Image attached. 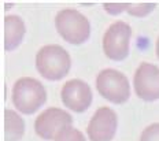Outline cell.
<instances>
[{"instance_id":"4fadbf2b","label":"cell","mask_w":159,"mask_h":141,"mask_svg":"<svg viewBox=\"0 0 159 141\" xmlns=\"http://www.w3.org/2000/svg\"><path fill=\"white\" fill-rule=\"evenodd\" d=\"M140 141H159V123H152L145 127Z\"/></svg>"},{"instance_id":"5bb4252c","label":"cell","mask_w":159,"mask_h":141,"mask_svg":"<svg viewBox=\"0 0 159 141\" xmlns=\"http://www.w3.org/2000/svg\"><path fill=\"white\" fill-rule=\"evenodd\" d=\"M154 7H155L154 4H148V6H134V7H130V6H128V10L130 11L132 15L144 17V15H147L148 12H150Z\"/></svg>"},{"instance_id":"ba28073f","label":"cell","mask_w":159,"mask_h":141,"mask_svg":"<svg viewBox=\"0 0 159 141\" xmlns=\"http://www.w3.org/2000/svg\"><path fill=\"white\" fill-rule=\"evenodd\" d=\"M117 114L108 107H100L96 110L87 127V133L91 141H111L117 132Z\"/></svg>"},{"instance_id":"9a60e30c","label":"cell","mask_w":159,"mask_h":141,"mask_svg":"<svg viewBox=\"0 0 159 141\" xmlns=\"http://www.w3.org/2000/svg\"><path fill=\"white\" fill-rule=\"evenodd\" d=\"M157 56L159 59V37H158V41H157Z\"/></svg>"},{"instance_id":"9c48e42d","label":"cell","mask_w":159,"mask_h":141,"mask_svg":"<svg viewBox=\"0 0 159 141\" xmlns=\"http://www.w3.org/2000/svg\"><path fill=\"white\" fill-rule=\"evenodd\" d=\"M62 101L69 110L74 112H85L92 104L91 86L82 80L67 81L61 92Z\"/></svg>"},{"instance_id":"8fae6325","label":"cell","mask_w":159,"mask_h":141,"mask_svg":"<svg viewBox=\"0 0 159 141\" xmlns=\"http://www.w3.org/2000/svg\"><path fill=\"white\" fill-rule=\"evenodd\" d=\"M25 122L15 111H4V139L6 141H19L24 137Z\"/></svg>"},{"instance_id":"277c9868","label":"cell","mask_w":159,"mask_h":141,"mask_svg":"<svg viewBox=\"0 0 159 141\" xmlns=\"http://www.w3.org/2000/svg\"><path fill=\"white\" fill-rule=\"evenodd\" d=\"M96 89L102 97L114 104H122L130 97V85L128 77L114 68H104L98 74Z\"/></svg>"},{"instance_id":"8992f818","label":"cell","mask_w":159,"mask_h":141,"mask_svg":"<svg viewBox=\"0 0 159 141\" xmlns=\"http://www.w3.org/2000/svg\"><path fill=\"white\" fill-rule=\"evenodd\" d=\"M73 117L62 108L51 107L37 117L34 122V130L43 140H55L56 136L66 127H70Z\"/></svg>"},{"instance_id":"52a82bcc","label":"cell","mask_w":159,"mask_h":141,"mask_svg":"<svg viewBox=\"0 0 159 141\" xmlns=\"http://www.w3.org/2000/svg\"><path fill=\"white\" fill-rule=\"evenodd\" d=\"M134 92L141 100L155 101L159 99V67L151 63H141L133 78Z\"/></svg>"},{"instance_id":"3957f363","label":"cell","mask_w":159,"mask_h":141,"mask_svg":"<svg viewBox=\"0 0 159 141\" xmlns=\"http://www.w3.org/2000/svg\"><path fill=\"white\" fill-rule=\"evenodd\" d=\"M56 30L69 44L80 45L91 36V24L88 18L74 8H65L55 18Z\"/></svg>"},{"instance_id":"30bf717a","label":"cell","mask_w":159,"mask_h":141,"mask_svg":"<svg viewBox=\"0 0 159 141\" xmlns=\"http://www.w3.org/2000/svg\"><path fill=\"white\" fill-rule=\"evenodd\" d=\"M26 28L24 19L18 15H6L4 17V48L12 51L24 40Z\"/></svg>"},{"instance_id":"6da1fadb","label":"cell","mask_w":159,"mask_h":141,"mask_svg":"<svg viewBox=\"0 0 159 141\" xmlns=\"http://www.w3.org/2000/svg\"><path fill=\"white\" fill-rule=\"evenodd\" d=\"M71 59L61 45H45L36 55V68L48 81H59L70 71Z\"/></svg>"},{"instance_id":"7a4b0ae2","label":"cell","mask_w":159,"mask_h":141,"mask_svg":"<svg viewBox=\"0 0 159 141\" xmlns=\"http://www.w3.org/2000/svg\"><path fill=\"white\" fill-rule=\"evenodd\" d=\"M47 101V90L32 77L19 78L12 86V103L22 114H34Z\"/></svg>"},{"instance_id":"5b68a950","label":"cell","mask_w":159,"mask_h":141,"mask_svg":"<svg viewBox=\"0 0 159 141\" xmlns=\"http://www.w3.org/2000/svg\"><path fill=\"white\" fill-rule=\"evenodd\" d=\"M132 37L130 25L124 21L112 24L103 36V51L111 60H124L129 55V44Z\"/></svg>"},{"instance_id":"7c38bea8","label":"cell","mask_w":159,"mask_h":141,"mask_svg":"<svg viewBox=\"0 0 159 141\" xmlns=\"http://www.w3.org/2000/svg\"><path fill=\"white\" fill-rule=\"evenodd\" d=\"M55 141H87L85 136L78 129H74L73 126L66 127L56 136Z\"/></svg>"}]
</instances>
